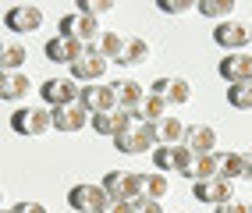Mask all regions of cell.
I'll use <instances>...</instances> for the list:
<instances>
[{
  "mask_svg": "<svg viewBox=\"0 0 252 213\" xmlns=\"http://www.w3.org/2000/svg\"><path fill=\"white\" fill-rule=\"evenodd\" d=\"M11 132L14 135H25V139H36L50 132V107L43 103H25L11 114Z\"/></svg>",
  "mask_w": 252,
  "mask_h": 213,
  "instance_id": "obj_1",
  "label": "cell"
},
{
  "mask_svg": "<svg viewBox=\"0 0 252 213\" xmlns=\"http://www.w3.org/2000/svg\"><path fill=\"white\" fill-rule=\"evenodd\" d=\"M99 185H103V192L110 195V199H125V203H131V199H142L146 174H139V171H107Z\"/></svg>",
  "mask_w": 252,
  "mask_h": 213,
  "instance_id": "obj_2",
  "label": "cell"
},
{
  "mask_svg": "<svg viewBox=\"0 0 252 213\" xmlns=\"http://www.w3.org/2000/svg\"><path fill=\"white\" fill-rule=\"evenodd\" d=\"M213 43L227 54H245V46L252 43V22L245 18H227L220 25H213Z\"/></svg>",
  "mask_w": 252,
  "mask_h": 213,
  "instance_id": "obj_3",
  "label": "cell"
},
{
  "mask_svg": "<svg viewBox=\"0 0 252 213\" xmlns=\"http://www.w3.org/2000/svg\"><path fill=\"white\" fill-rule=\"evenodd\" d=\"M178 174L185 178H192V185L195 182H206V178H220V153H192V150H185L181 146V167Z\"/></svg>",
  "mask_w": 252,
  "mask_h": 213,
  "instance_id": "obj_4",
  "label": "cell"
},
{
  "mask_svg": "<svg viewBox=\"0 0 252 213\" xmlns=\"http://www.w3.org/2000/svg\"><path fill=\"white\" fill-rule=\"evenodd\" d=\"M78 92L82 86L71 78V75H54V78H46L43 86H39V96H43V103L54 110V107H68V103H78Z\"/></svg>",
  "mask_w": 252,
  "mask_h": 213,
  "instance_id": "obj_5",
  "label": "cell"
},
{
  "mask_svg": "<svg viewBox=\"0 0 252 213\" xmlns=\"http://www.w3.org/2000/svg\"><path fill=\"white\" fill-rule=\"evenodd\" d=\"M57 29H61L57 36H68V39H75V43H82V46H93V43L99 39V32H103L96 18H89V14H78V11L64 14Z\"/></svg>",
  "mask_w": 252,
  "mask_h": 213,
  "instance_id": "obj_6",
  "label": "cell"
},
{
  "mask_svg": "<svg viewBox=\"0 0 252 213\" xmlns=\"http://www.w3.org/2000/svg\"><path fill=\"white\" fill-rule=\"evenodd\" d=\"M107 64L110 61H103L93 46H86L68 68H71V78L78 82V86H93V82H103V75H107Z\"/></svg>",
  "mask_w": 252,
  "mask_h": 213,
  "instance_id": "obj_7",
  "label": "cell"
},
{
  "mask_svg": "<svg viewBox=\"0 0 252 213\" xmlns=\"http://www.w3.org/2000/svg\"><path fill=\"white\" fill-rule=\"evenodd\" d=\"M78 103L89 110V118H93V114L117 110V92H114V82H93V86H82Z\"/></svg>",
  "mask_w": 252,
  "mask_h": 213,
  "instance_id": "obj_8",
  "label": "cell"
},
{
  "mask_svg": "<svg viewBox=\"0 0 252 213\" xmlns=\"http://www.w3.org/2000/svg\"><path fill=\"white\" fill-rule=\"evenodd\" d=\"M89 124V110L82 103H68V107H54L50 110V128H57L64 135H75Z\"/></svg>",
  "mask_w": 252,
  "mask_h": 213,
  "instance_id": "obj_9",
  "label": "cell"
},
{
  "mask_svg": "<svg viewBox=\"0 0 252 213\" xmlns=\"http://www.w3.org/2000/svg\"><path fill=\"white\" fill-rule=\"evenodd\" d=\"M192 199L195 203H210V206H224L234 199V185L224 182V178H206V182L192 185Z\"/></svg>",
  "mask_w": 252,
  "mask_h": 213,
  "instance_id": "obj_10",
  "label": "cell"
},
{
  "mask_svg": "<svg viewBox=\"0 0 252 213\" xmlns=\"http://www.w3.org/2000/svg\"><path fill=\"white\" fill-rule=\"evenodd\" d=\"M4 25L11 32H18V36H25V32H39L43 29V11L36 4H14L4 14Z\"/></svg>",
  "mask_w": 252,
  "mask_h": 213,
  "instance_id": "obj_11",
  "label": "cell"
},
{
  "mask_svg": "<svg viewBox=\"0 0 252 213\" xmlns=\"http://www.w3.org/2000/svg\"><path fill=\"white\" fill-rule=\"evenodd\" d=\"M153 96H160L167 107H178V103H189L192 100V86H189V78L163 75V78L153 82Z\"/></svg>",
  "mask_w": 252,
  "mask_h": 213,
  "instance_id": "obj_12",
  "label": "cell"
},
{
  "mask_svg": "<svg viewBox=\"0 0 252 213\" xmlns=\"http://www.w3.org/2000/svg\"><path fill=\"white\" fill-rule=\"evenodd\" d=\"M103 199H107L103 185H93V182L71 185V192H68V206H71L75 213H96Z\"/></svg>",
  "mask_w": 252,
  "mask_h": 213,
  "instance_id": "obj_13",
  "label": "cell"
},
{
  "mask_svg": "<svg viewBox=\"0 0 252 213\" xmlns=\"http://www.w3.org/2000/svg\"><path fill=\"white\" fill-rule=\"evenodd\" d=\"M131 124H135V121H131V114L121 110V107H117V110H107V114H93V118H89V128H93V132H96V135H110V139H117L121 132H128Z\"/></svg>",
  "mask_w": 252,
  "mask_h": 213,
  "instance_id": "obj_14",
  "label": "cell"
},
{
  "mask_svg": "<svg viewBox=\"0 0 252 213\" xmlns=\"http://www.w3.org/2000/svg\"><path fill=\"white\" fill-rule=\"evenodd\" d=\"M217 71H220V78L227 82V86H238V82H252V54H227L220 57V64H217Z\"/></svg>",
  "mask_w": 252,
  "mask_h": 213,
  "instance_id": "obj_15",
  "label": "cell"
},
{
  "mask_svg": "<svg viewBox=\"0 0 252 213\" xmlns=\"http://www.w3.org/2000/svg\"><path fill=\"white\" fill-rule=\"evenodd\" d=\"M82 50H86V46L75 43V39H68V36H54V39H46V43H43L46 61H54V64H71Z\"/></svg>",
  "mask_w": 252,
  "mask_h": 213,
  "instance_id": "obj_16",
  "label": "cell"
},
{
  "mask_svg": "<svg viewBox=\"0 0 252 213\" xmlns=\"http://www.w3.org/2000/svg\"><path fill=\"white\" fill-rule=\"evenodd\" d=\"M185 150H192V153H213V146H217V132H213V124H185Z\"/></svg>",
  "mask_w": 252,
  "mask_h": 213,
  "instance_id": "obj_17",
  "label": "cell"
},
{
  "mask_svg": "<svg viewBox=\"0 0 252 213\" xmlns=\"http://www.w3.org/2000/svg\"><path fill=\"white\" fill-rule=\"evenodd\" d=\"M36 89L32 86V78L25 71H14V75H4V86H0V100H7V103H18L25 100V96Z\"/></svg>",
  "mask_w": 252,
  "mask_h": 213,
  "instance_id": "obj_18",
  "label": "cell"
},
{
  "mask_svg": "<svg viewBox=\"0 0 252 213\" xmlns=\"http://www.w3.org/2000/svg\"><path fill=\"white\" fill-rule=\"evenodd\" d=\"M114 92H117V107H121V110H135V107L146 100L142 82H135V78H121V82H114Z\"/></svg>",
  "mask_w": 252,
  "mask_h": 213,
  "instance_id": "obj_19",
  "label": "cell"
},
{
  "mask_svg": "<svg viewBox=\"0 0 252 213\" xmlns=\"http://www.w3.org/2000/svg\"><path fill=\"white\" fill-rule=\"evenodd\" d=\"M25 57H29V50H25L22 43L4 39V43H0V75H14V71H22Z\"/></svg>",
  "mask_w": 252,
  "mask_h": 213,
  "instance_id": "obj_20",
  "label": "cell"
},
{
  "mask_svg": "<svg viewBox=\"0 0 252 213\" xmlns=\"http://www.w3.org/2000/svg\"><path fill=\"white\" fill-rule=\"evenodd\" d=\"M131 114V121H146V124H157V121H163L167 118V103L160 100V96H153V92H146V100L135 107V110H128Z\"/></svg>",
  "mask_w": 252,
  "mask_h": 213,
  "instance_id": "obj_21",
  "label": "cell"
},
{
  "mask_svg": "<svg viewBox=\"0 0 252 213\" xmlns=\"http://www.w3.org/2000/svg\"><path fill=\"white\" fill-rule=\"evenodd\" d=\"M146 61H149V43H146L142 36H128L121 57H117V64H125V68H135V64H146Z\"/></svg>",
  "mask_w": 252,
  "mask_h": 213,
  "instance_id": "obj_22",
  "label": "cell"
},
{
  "mask_svg": "<svg viewBox=\"0 0 252 213\" xmlns=\"http://www.w3.org/2000/svg\"><path fill=\"white\" fill-rule=\"evenodd\" d=\"M195 11L203 14V18H210V22H227L231 14H234V0H199L195 4Z\"/></svg>",
  "mask_w": 252,
  "mask_h": 213,
  "instance_id": "obj_23",
  "label": "cell"
},
{
  "mask_svg": "<svg viewBox=\"0 0 252 213\" xmlns=\"http://www.w3.org/2000/svg\"><path fill=\"white\" fill-rule=\"evenodd\" d=\"M157 139H160V146H181L185 142V124L167 114L163 121H157Z\"/></svg>",
  "mask_w": 252,
  "mask_h": 213,
  "instance_id": "obj_24",
  "label": "cell"
},
{
  "mask_svg": "<svg viewBox=\"0 0 252 213\" xmlns=\"http://www.w3.org/2000/svg\"><path fill=\"white\" fill-rule=\"evenodd\" d=\"M93 50L103 61H117L121 50H125V36H117V32H99V39L93 43Z\"/></svg>",
  "mask_w": 252,
  "mask_h": 213,
  "instance_id": "obj_25",
  "label": "cell"
},
{
  "mask_svg": "<svg viewBox=\"0 0 252 213\" xmlns=\"http://www.w3.org/2000/svg\"><path fill=\"white\" fill-rule=\"evenodd\" d=\"M153 163H157L160 174L178 171L181 167V146H157V150H153Z\"/></svg>",
  "mask_w": 252,
  "mask_h": 213,
  "instance_id": "obj_26",
  "label": "cell"
},
{
  "mask_svg": "<svg viewBox=\"0 0 252 213\" xmlns=\"http://www.w3.org/2000/svg\"><path fill=\"white\" fill-rule=\"evenodd\" d=\"M220 178L224 182L245 178V153H220Z\"/></svg>",
  "mask_w": 252,
  "mask_h": 213,
  "instance_id": "obj_27",
  "label": "cell"
},
{
  "mask_svg": "<svg viewBox=\"0 0 252 213\" xmlns=\"http://www.w3.org/2000/svg\"><path fill=\"white\" fill-rule=\"evenodd\" d=\"M167 192H171V178H167V174H160V171L146 174V188H142L146 199H157V203H160Z\"/></svg>",
  "mask_w": 252,
  "mask_h": 213,
  "instance_id": "obj_28",
  "label": "cell"
},
{
  "mask_svg": "<svg viewBox=\"0 0 252 213\" xmlns=\"http://www.w3.org/2000/svg\"><path fill=\"white\" fill-rule=\"evenodd\" d=\"M227 103H231L234 110H252V82L227 86Z\"/></svg>",
  "mask_w": 252,
  "mask_h": 213,
  "instance_id": "obj_29",
  "label": "cell"
},
{
  "mask_svg": "<svg viewBox=\"0 0 252 213\" xmlns=\"http://www.w3.org/2000/svg\"><path fill=\"white\" fill-rule=\"evenodd\" d=\"M75 11H78V14H89V18H96V22H99V14L114 11V0H78Z\"/></svg>",
  "mask_w": 252,
  "mask_h": 213,
  "instance_id": "obj_30",
  "label": "cell"
},
{
  "mask_svg": "<svg viewBox=\"0 0 252 213\" xmlns=\"http://www.w3.org/2000/svg\"><path fill=\"white\" fill-rule=\"evenodd\" d=\"M192 7H195L192 0H157V11H163V14H185Z\"/></svg>",
  "mask_w": 252,
  "mask_h": 213,
  "instance_id": "obj_31",
  "label": "cell"
},
{
  "mask_svg": "<svg viewBox=\"0 0 252 213\" xmlns=\"http://www.w3.org/2000/svg\"><path fill=\"white\" fill-rule=\"evenodd\" d=\"M128 213H163V206L157 199H146V195H142V199H131L128 203Z\"/></svg>",
  "mask_w": 252,
  "mask_h": 213,
  "instance_id": "obj_32",
  "label": "cell"
},
{
  "mask_svg": "<svg viewBox=\"0 0 252 213\" xmlns=\"http://www.w3.org/2000/svg\"><path fill=\"white\" fill-rule=\"evenodd\" d=\"M96 213H128V203H125V199H110V195H107V199L99 203Z\"/></svg>",
  "mask_w": 252,
  "mask_h": 213,
  "instance_id": "obj_33",
  "label": "cell"
},
{
  "mask_svg": "<svg viewBox=\"0 0 252 213\" xmlns=\"http://www.w3.org/2000/svg\"><path fill=\"white\" fill-rule=\"evenodd\" d=\"M213 213H252V206L242 203V199H231V203H224V206H213Z\"/></svg>",
  "mask_w": 252,
  "mask_h": 213,
  "instance_id": "obj_34",
  "label": "cell"
},
{
  "mask_svg": "<svg viewBox=\"0 0 252 213\" xmlns=\"http://www.w3.org/2000/svg\"><path fill=\"white\" fill-rule=\"evenodd\" d=\"M14 213H46V206H43V203L25 199V203H14Z\"/></svg>",
  "mask_w": 252,
  "mask_h": 213,
  "instance_id": "obj_35",
  "label": "cell"
},
{
  "mask_svg": "<svg viewBox=\"0 0 252 213\" xmlns=\"http://www.w3.org/2000/svg\"><path fill=\"white\" fill-rule=\"evenodd\" d=\"M245 178L252 182V153H245Z\"/></svg>",
  "mask_w": 252,
  "mask_h": 213,
  "instance_id": "obj_36",
  "label": "cell"
},
{
  "mask_svg": "<svg viewBox=\"0 0 252 213\" xmlns=\"http://www.w3.org/2000/svg\"><path fill=\"white\" fill-rule=\"evenodd\" d=\"M0 213H14V210H4V206H0Z\"/></svg>",
  "mask_w": 252,
  "mask_h": 213,
  "instance_id": "obj_37",
  "label": "cell"
},
{
  "mask_svg": "<svg viewBox=\"0 0 252 213\" xmlns=\"http://www.w3.org/2000/svg\"><path fill=\"white\" fill-rule=\"evenodd\" d=\"M0 86H4V75H0Z\"/></svg>",
  "mask_w": 252,
  "mask_h": 213,
  "instance_id": "obj_38",
  "label": "cell"
},
{
  "mask_svg": "<svg viewBox=\"0 0 252 213\" xmlns=\"http://www.w3.org/2000/svg\"><path fill=\"white\" fill-rule=\"evenodd\" d=\"M0 199H4V192H0Z\"/></svg>",
  "mask_w": 252,
  "mask_h": 213,
  "instance_id": "obj_39",
  "label": "cell"
}]
</instances>
